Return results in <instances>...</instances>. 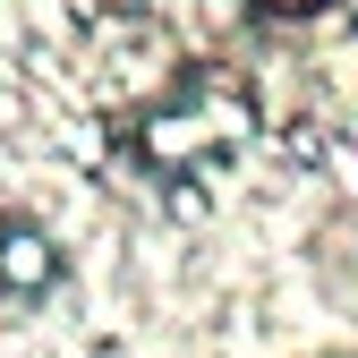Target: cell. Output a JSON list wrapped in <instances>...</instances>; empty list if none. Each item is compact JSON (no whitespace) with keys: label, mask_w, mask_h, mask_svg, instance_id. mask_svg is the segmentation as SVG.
Masks as SVG:
<instances>
[{"label":"cell","mask_w":358,"mask_h":358,"mask_svg":"<svg viewBox=\"0 0 358 358\" xmlns=\"http://www.w3.org/2000/svg\"><path fill=\"white\" fill-rule=\"evenodd\" d=\"M60 282V248L34 222H0V290H52Z\"/></svg>","instance_id":"6da1fadb"},{"label":"cell","mask_w":358,"mask_h":358,"mask_svg":"<svg viewBox=\"0 0 358 358\" xmlns=\"http://www.w3.org/2000/svg\"><path fill=\"white\" fill-rule=\"evenodd\" d=\"M264 17H307V9H324V0H256Z\"/></svg>","instance_id":"7a4b0ae2"}]
</instances>
